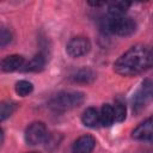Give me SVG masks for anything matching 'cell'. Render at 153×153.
Here are the masks:
<instances>
[{"instance_id": "obj_12", "label": "cell", "mask_w": 153, "mask_h": 153, "mask_svg": "<svg viewBox=\"0 0 153 153\" xmlns=\"http://www.w3.org/2000/svg\"><path fill=\"white\" fill-rule=\"evenodd\" d=\"M100 124L104 127H110L115 121V114H114V106L110 104H104L99 112Z\"/></svg>"}, {"instance_id": "obj_16", "label": "cell", "mask_w": 153, "mask_h": 153, "mask_svg": "<svg viewBox=\"0 0 153 153\" xmlns=\"http://www.w3.org/2000/svg\"><path fill=\"white\" fill-rule=\"evenodd\" d=\"M14 109H16V105H14L13 102H10V100L2 102L1 105H0V118H1V121H5L8 116H11L12 112L14 111Z\"/></svg>"}, {"instance_id": "obj_19", "label": "cell", "mask_w": 153, "mask_h": 153, "mask_svg": "<svg viewBox=\"0 0 153 153\" xmlns=\"http://www.w3.org/2000/svg\"><path fill=\"white\" fill-rule=\"evenodd\" d=\"M90 5H92V6H102V5H104V2H88Z\"/></svg>"}, {"instance_id": "obj_18", "label": "cell", "mask_w": 153, "mask_h": 153, "mask_svg": "<svg viewBox=\"0 0 153 153\" xmlns=\"http://www.w3.org/2000/svg\"><path fill=\"white\" fill-rule=\"evenodd\" d=\"M12 39V35L8 30H6L5 27L1 29V36H0V44L1 47H5L7 43H10Z\"/></svg>"}, {"instance_id": "obj_20", "label": "cell", "mask_w": 153, "mask_h": 153, "mask_svg": "<svg viewBox=\"0 0 153 153\" xmlns=\"http://www.w3.org/2000/svg\"><path fill=\"white\" fill-rule=\"evenodd\" d=\"M27 153H39V152H27Z\"/></svg>"}, {"instance_id": "obj_1", "label": "cell", "mask_w": 153, "mask_h": 153, "mask_svg": "<svg viewBox=\"0 0 153 153\" xmlns=\"http://www.w3.org/2000/svg\"><path fill=\"white\" fill-rule=\"evenodd\" d=\"M153 66V50L143 45H134L122 54L114 63V69L123 76L136 75Z\"/></svg>"}, {"instance_id": "obj_11", "label": "cell", "mask_w": 153, "mask_h": 153, "mask_svg": "<svg viewBox=\"0 0 153 153\" xmlns=\"http://www.w3.org/2000/svg\"><path fill=\"white\" fill-rule=\"evenodd\" d=\"M44 65H45V57L42 54H38V55L33 56L26 65H24L22 71H24V72H39L43 69Z\"/></svg>"}, {"instance_id": "obj_15", "label": "cell", "mask_w": 153, "mask_h": 153, "mask_svg": "<svg viewBox=\"0 0 153 153\" xmlns=\"http://www.w3.org/2000/svg\"><path fill=\"white\" fill-rule=\"evenodd\" d=\"M33 90V85L30 81L26 80H19L16 84V93L20 97H25L27 94H30Z\"/></svg>"}, {"instance_id": "obj_4", "label": "cell", "mask_w": 153, "mask_h": 153, "mask_svg": "<svg viewBox=\"0 0 153 153\" xmlns=\"http://www.w3.org/2000/svg\"><path fill=\"white\" fill-rule=\"evenodd\" d=\"M153 100V82L151 80H143L136 92L133 96V110L137 114L147 108Z\"/></svg>"}, {"instance_id": "obj_14", "label": "cell", "mask_w": 153, "mask_h": 153, "mask_svg": "<svg viewBox=\"0 0 153 153\" xmlns=\"http://www.w3.org/2000/svg\"><path fill=\"white\" fill-rule=\"evenodd\" d=\"M94 79V73L88 68L79 69L74 75H72V80L80 84H90Z\"/></svg>"}, {"instance_id": "obj_5", "label": "cell", "mask_w": 153, "mask_h": 153, "mask_svg": "<svg viewBox=\"0 0 153 153\" xmlns=\"http://www.w3.org/2000/svg\"><path fill=\"white\" fill-rule=\"evenodd\" d=\"M48 137V133H47V128L45 124L43 122L36 121L32 122L25 131V141L29 145H38L42 143L43 141H45Z\"/></svg>"}, {"instance_id": "obj_10", "label": "cell", "mask_w": 153, "mask_h": 153, "mask_svg": "<svg viewBox=\"0 0 153 153\" xmlns=\"http://www.w3.org/2000/svg\"><path fill=\"white\" fill-rule=\"evenodd\" d=\"M81 121L82 123L88 127V128H94L100 123V118H99V112L97 111V109L94 108H87L81 116Z\"/></svg>"}, {"instance_id": "obj_3", "label": "cell", "mask_w": 153, "mask_h": 153, "mask_svg": "<svg viewBox=\"0 0 153 153\" xmlns=\"http://www.w3.org/2000/svg\"><path fill=\"white\" fill-rule=\"evenodd\" d=\"M103 27L110 33L127 37L135 32L136 24L128 17H110L104 20Z\"/></svg>"}, {"instance_id": "obj_8", "label": "cell", "mask_w": 153, "mask_h": 153, "mask_svg": "<svg viewBox=\"0 0 153 153\" xmlns=\"http://www.w3.org/2000/svg\"><path fill=\"white\" fill-rule=\"evenodd\" d=\"M96 146V140L91 135H82L73 143V153H91Z\"/></svg>"}, {"instance_id": "obj_17", "label": "cell", "mask_w": 153, "mask_h": 153, "mask_svg": "<svg viewBox=\"0 0 153 153\" xmlns=\"http://www.w3.org/2000/svg\"><path fill=\"white\" fill-rule=\"evenodd\" d=\"M114 114H115V121L122 122L126 118V106L122 103L116 102L114 106Z\"/></svg>"}, {"instance_id": "obj_2", "label": "cell", "mask_w": 153, "mask_h": 153, "mask_svg": "<svg viewBox=\"0 0 153 153\" xmlns=\"http://www.w3.org/2000/svg\"><path fill=\"white\" fill-rule=\"evenodd\" d=\"M84 98L85 96L81 92H76V91L61 92L50 99L49 106L55 111H67L81 105Z\"/></svg>"}, {"instance_id": "obj_13", "label": "cell", "mask_w": 153, "mask_h": 153, "mask_svg": "<svg viewBox=\"0 0 153 153\" xmlns=\"http://www.w3.org/2000/svg\"><path fill=\"white\" fill-rule=\"evenodd\" d=\"M130 2L128 1H115L111 2L108 7V12L111 17H123V14L129 8Z\"/></svg>"}, {"instance_id": "obj_6", "label": "cell", "mask_w": 153, "mask_h": 153, "mask_svg": "<svg viewBox=\"0 0 153 153\" xmlns=\"http://www.w3.org/2000/svg\"><path fill=\"white\" fill-rule=\"evenodd\" d=\"M91 49V43L86 37H74L66 47V51L72 57H80L86 55Z\"/></svg>"}, {"instance_id": "obj_9", "label": "cell", "mask_w": 153, "mask_h": 153, "mask_svg": "<svg viewBox=\"0 0 153 153\" xmlns=\"http://www.w3.org/2000/svg\"><path fill=\"white\" fill-rule=\"evenodd\" d=\"M24 66V57L20 55H10L1 61L2 72H14Z\"/></svg>"}, {"instance_id": "obj_7", "label": "cell", "mask_w": 153, "mask_h": 153, "mask_svg": "<svg viewBox=\"0 0 153 153\" xmlns=\"http://www.w3.org/2000/svg\"><path fill=\"white\" fill-rule=\"evenodd\" d=\"M131 135L136 140H142V141L153 140V116L140 123L133 130Z\"/></svg>"}]
</instances>
